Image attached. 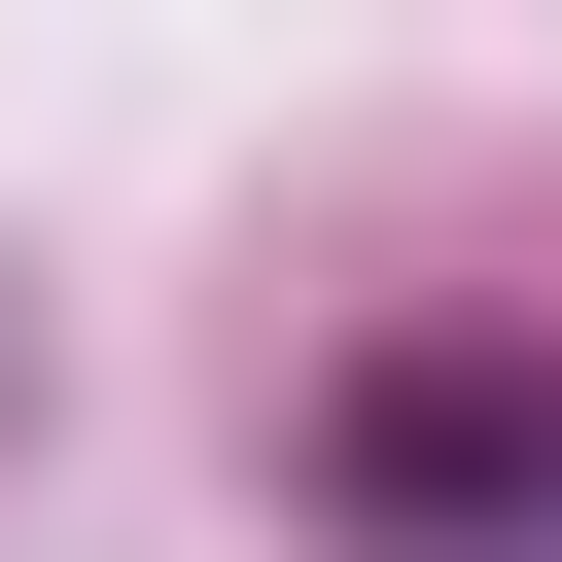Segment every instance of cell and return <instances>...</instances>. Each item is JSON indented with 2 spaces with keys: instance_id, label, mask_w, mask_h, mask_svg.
Returning <instances> with one entry per match:
<instances>
[{
  "instance_id": "6da1fadb",
  "label": "cell",
  "mask_w": 562,
  "mask_h": 562,
  "mask_svg": "<svg viewBox=\"0 0 562 562\" xmlns=\"http://www.w3.org/2000/svg\"><path fill=\"white\" fill-rule=\"evenodd\" d=\"M351 527H422V562H457V527H562V386H527V351H386V386H351Z\"/></svg>"
}]
</instances>
